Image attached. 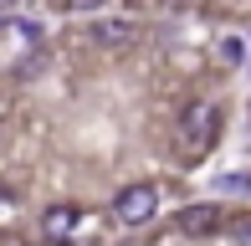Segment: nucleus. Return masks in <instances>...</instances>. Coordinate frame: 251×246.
Listing matches in <instances>:
<instances>
[{
	"label": "nucleus",
	"instance_id": "obj_10",
	"mask_svg": "<svg viewBox=\"0 0 251 246\" xmlns=\"http://www.w3.org/2000/svg\"><path fill=\"white\" fill-rule=\"evenodd\" d=\"M0 26H5V16H0Z\"/></svg>",
	"mask_w": 251,
	"mask_h": 246
},
{
	"label": "nucleus",
	"instance_id": "obj_9",
	"mask_svg": "<svg viewBox=\"0 0 251 246\" xmlns=\"http://www.w3.org/2000/svg\"><path fill=\"white\" fill-rule=\"evenodd\" d=\"M5 5H16V0H0V10H5Z\"/></svg>",
	"mask_w": 251,
	"mask_h": 246
},
{
	"label": "nucleus",
	"instance_id": "obj_6",
	"mask_svg": "<svg viewBox=\"0 0 251 246\" xmlns=\"http://www.w3.org/2000/svg\"><path fill=\"white\" fill-rule=\"evenodd\" d=\"M221 190H226V195H251V174H226Z\"/></svg>",
	"mask_w": 251,
	"mask_h": 246
},
{
	"label": "nucleus",
	"instance_id": "obj_8",
	"mask_svg": "<svg viewBox=\"0 0 251 246\" xmlns=\"http://www.w3.org/2000/svg\"><path fill=\"white\" fill-rule=\"evenodd\" d=\"M56 5H62V10H98L102 0H56Z\"/></svg>",
	"mask_w": 251,
	"mask_h": 246
},
{
	"label": "nucleus",
	"instance_id": "obj_4",
	"mask_svg": "<svg viewBox=\"0 0 251 246\" xmlns=\"http://www.w3.org/2000/svg\"><path fill=\"white\" fill-rule=\"evenodd\" d=\"M221 221H226L221 205H190V210H179V231H185V236H210V231H221Z\"/></svg>",
	"mask_w": 251,
	"mask_h": 246
},
{
	"label": "nucleus",
	"instance_id": "obj_5",
	"mask_svg": "<svg viewBox=\"0 0 251 246\" xmlns=\"http://www.w3.org/2000/svg\"><path fill=\"white\" fill-rule=\"evenodd\" d=\"M128 36H133L128 21H93V31H87V41H102V47H123Z\"/></svg>",
	"mask_w": 251,
	"mask_h": 246
},
{
	"label": "nucleus",
	"instance_id": "obj_3",
	"mask_svg": "<svg viewBox=\"0 0 251 246\" xmlns=\"http://www.w3.org/2000/svg\"><path fill=\"white\" fill-rule=\"evenodd\" d=\"M77 221H82V210H77V205H51L47 216H41V236H47L51 246H67V241H72V231H77Z\"/></svg>",
	"mask_w": 251,
	"mask_h": 246
},
{
	"label": "nucleus",
	"instance_id": "obj_7",
	"mask_svg": "<svg viewBox=\"0 0 251 246\" xmlns=\"http://www.w3.org/2000/svg\"><path fill=\"white\" fill-rule=\"evenodd\" d=\"M231 236H236V246H251V216L236 221V226H231Z\"/></svg>",
	"mask_w": 251,
	"mask_h": 246
},
{
	"label": "nucleus",
	"instance_id": "obj_1",
	"mask_svg": "<svg viewBox=\"0 0 251 246\" xmlns=\"http://www.w3.org/2000/svg\"><path fill=\"white\" fill-rule=\"evenodd\" d=\"M215 128H221V108L215 103H190L185 113H179V133H175V149H179V159H200L205 149H210V139H215Z\"/></svg>",
	"mask_w": 251,
	"mask_h": 246
},
{
	"label": "nucleus",
	"instance_id": "obj_2",
	"mask_svg": "<svg viewBox=\"0 0 251 246\" xmlns=\"http://www.w3.org/2000/svg\"><path fill=\"white\" fill-rule=\"evenodd\" d=\"M113 216H118V226H149V221L159 216V190H154V185H128V190H118Z\"/></svg>",
	"mask_w": 251,
	"mask_h": 246
}]
</instances>
